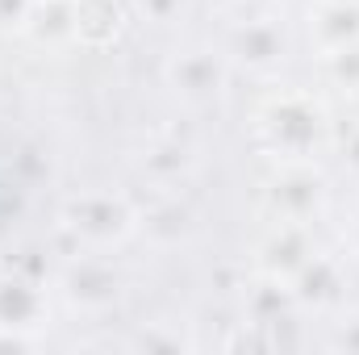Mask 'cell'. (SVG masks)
<instances>
[{
  "label": "cell",
  "instance_id": "4fadbf2b",
  "mask_svg": "<svg viewBox=\"0 0 359 355\" xmlns=\"http://www.w3.org/2000/svg\"><path fill=\"white\" fill-rule=\"evenodd\" d=\"M301 305L292 297V284H280L268 276H251V288L243 297V322L251 326H280V322H297Z\"/></svg>",
  "mask_w": 359,
  "mask_h": 355
},
{
  "label": "cell",
  "instance_id": "9c48e42d",
  "mask_svg": "<svg viewBox=\"0 0 359 355\" xmlns=\"http://www.w3.org/2000/svg\"><path fill=\"white\" fill-rule=\"evenodd\" d=\"M305 38L313 59L359 42V0H313L305 8Z\"/></svg>",
  "mask_w": 359,
  "mask_h": 355
},
{
  "label": "cell",
  "instance_id": "8fae6325",
  "mask_svg": "<svg viewBox=\"0 0 359 355\" xmlns=\"http://www.w3.org/2000/svg\"><path fill=\"white\" fill-rule=\"evenodd\" d=\"M343 260L330 251H318L309 264L292 276V297L301 305V314H334L343 309Z\"/></svg>",
  "mask_w": 359,
  "mask_h": 355
},
{
  "label": "cell",
  "instance_id": "9a60e30c",
  "mask_svg": "<svg viewBox=\"0 0 359 355\" xmlns=\"http://www.w3.org/2000/svg\"><path fill=\"white\" fill-rule=\"evenodd\" d=\"M318 67L326 76V84L347 96H359V42L355 46H343L334 55H318Z\"/></svg>",
  "mask_w": 359,
  "mask_h": 355
},
{
  "label": "cell",
  "instance_id": "8992f818",
  "mask_svg": "<svg viewBox=\"0 0 359 355\" xmlns=\"http://www.w3.org/2000/svg\"><path fill=\"white\" fill-rule=\"evenodd\" d=\"M121 288H126V280L104 251H84V255L67 260L55 280V293L63 297V305L76 314H88V318L113 309L121 301Z\"/></svg>",
  "mask_w": 359,
  "mask_h": 355
},
{
  "label": "cell",
  "instance_id": "5bb4252c",
  "mask_svg": "<svg viewBox=\"0 0 359 355\" xmlns=\"http://www.w3.org/2000/svg\"><path fill=\"white\" fill-rule=\"evenodd\" d=\"M126 29V4L121 0H76V46L104 51Z\"/></svg>",
  "mask_w": 359,
  "mask_h": 355
},
{
  "label": "cell",
  "instance_id": "52a82bcc",
  "mask_svg": "<svg viewBox=\"0 0 359 355\" xmlns=\"http://www.w3.org/2000/svg\"><path fill=\"white\" fill-rule=\"evenodd\" d=\"M318 239H313V226H301V222H271V230L255 243V255H251V276H268L280 284H292V276L318 255Z\"/></svg>",
  "mask_w": 359,
  "mask_h": 355
},
{
  "label": "cell",
  "instance_id": "3957f363",
  "mask_svg": "<svg viewBox=\"0 0 359 355\" xmlns=\"http://www.w3.org/2000/svg\"><path fill=\"white\" fill-rule=\"evenodd\" d=\"M230 72L234 67H230V59H226V51L217 42H188V46H176L163 59V84L188 109L217 105L226 96Z\"/></svg>",
  "mask_w": 359,
  "mask_h": 355
},
{
  "label": "cell",
  "instance_id": "e0dca14e",
  "mask_svg": "<svg viewBox=\"0 0 359 355\" xmlns=\"http://www.w3.org/2000/svg\"><path fill=\"white\" fill-rule=\"evenodd\" d=\"M330 347H334V351H347V355H359V305H351V309H334Z\"/></svg>",
  "mask_w": 359,
  "mask_h": 355
},
{
  "label": "cell",
  "instance_id": "44dd1931",
  "mask_svg": "<svg viewBox=\"0 0 359 355\" xmlns=\"http://www.w3.org/2000/svg\"><path fill=\"white\" fill-rule=\"evenodd\" d=\"M343 255L359 264V209L347 217V226H343Z\"/></svg>",
  "mask_w": 359,
  "mask_h": 355
},
{
  "label": "cell",
  "instance_id": "30bf717a",
  "mask_svg": "<svg viewBox=\"0 0 359 355\" xmlns=\"http://www.w3.org/2000/svg\"><path fill=\"white\" fill-rule=\"evenodd\" d=\"M46 322H50V288L29 276L0 272V326L42 335Z\"/></svg>",
  "mask_w": 359,
  "mask_h": 355
},
{
  "label": "cell",
  "instance_id": "ac0fdd59",
  "mask_svg": "<svg viewBox=\"0 0 359 355\" xmlns=\"http://www.w3.org/2000/svg\"><path fill=\"white\" fill-rule=\"evenodd\" d=\"M34 0H0V34H21Z\"/></svg>",
  "mask_w": 359,
  "mask_h": 355
},
{
  "label": "cell",
  "instance_id": "ffe728a7",
  "mask_svg": "<svg viewBox=\"0 0 359 355\" xmlns=\"http://www.w3.org/2000/svg\"><path fill=\"white\" fill-rule=\"evenodd\" d=\"M42 343V335L34 330H13V326H0V351H34Z\"/></svg>",
  "mask_w": 359,
  "mask_h": 355
},
{
  "label": "cell",
  "instance_id": "6da1fadb",
  "mask_svg": "<svg viewBox=\"0 0 359 355\" xmlns=\"http://www.w3.org/2000/svg\"><path fill=\"white\" fill-rule=\"evenodd\" d=\"M255 147L271 163H322L334 151V113L318 92L284 88L255 109Z\"/></svg>",
  "mask_w": 359,
  "mask_h": 355
},
{
  "label": "cell",
  "instance_id": "2e32d148",
  "mask_svg": "<svg viewBox=\"0 0 359 355\" xmlns=\"http://www.w3.org/2000/svg\"><path fill=\"white\" fill-rule=\"evenodd\" d=\"M130 13L155 29H176L180 21H188L192 13V0H126Z\"/></svg>",
  "mask_w": 359,
  "mask_h": 355
},
{
  "label": "cell",
  "instance_id": "ba28073f",
  "mask_svg": "<svg viewBox=\"0 0 359 355\" xmlns=\"http://www.w3.org/2000/svg\"><path fill=\"white\" fill-rule=\"evenodd\" d=\"M196 163H201V151L188 142V138H180V134H155L138 155H134V168H138V176L151 180L159 192H172L176 184L196 172Z\"/></svg>",
  "mask_w": 359,
  "mask_h": 355
},
{
  "label": "cell",
  "instance_id": "7c38bea8",
  "mask_svg": "<svg viewBox=\"0 0 359 355\" xmlns=\"http://www.w3.org/2000/svg\"><path fill=\"white\" fill-rule=\"evenodd\" d=\"M21 38H29L42 51L76 46V0H34Z\"/></svg>",
  "mask_w": 359,
  "mask_h": 355
},
{
  "label": "cell",
  "instance_id": "5b68a950",
  "mask_svg": "<svg viewBox=\"0 0 359 355\" xmlns=\"http://www.w3.org/2000/svg\"><path fill=\"white\" fill-rule=\"evenodd\" d=\"M330 205V180L322 163H276L264 184V209L271 222L313 226Z\"/></svg>",
  "mask_w": 359,
  "mask_h": 355
},
{
  "label": "cell",
  "instance_id": "277c9868",
  "mask_svg": "<svg viewBox=\"0 0 359 355\" xmlns=\"http://www.w3.org/2000/svg\"><path fill=\"white\" fill-rule=\"evenodd\" d=\"M217 46L226 51V59H230L234 72H247V76L268 80V76H276V72L288 63V55H292V34H288L284 17L259 13V17L234 21Z\"/></svg>",
  "mask_w": 359,
  "mask_h": 355
},
{
  "label": "cell",
  "instance_id": "603a6c76",
  "mask_svg": "<svg viewBox=\"0 0 359 355\" xmlns=\"http://www.w3.org/2000/svg\"><path fill=\"white\" fill-rule=\"evenodd\" d=\"M247 4H271V0H247Z\"/></svg>",
  "mask_w": 359,
  "mask_h": 355
},
{
  "label": "cell",
  "instance_id": "d6986e66",
  "mask_svg": "<svg viewBox=\"0 0 359 355\" xmlns=\"http://www.w3.org/2000/svg\"><path fill=\"white\" fill-rule=\"evenodd\" d=\"M334 151H339L343 168L359 180V121L351 126V130H339V134H334Z\"/></svg>",
  "mask_w": 359,
  "mask_h": 355
},
{
  "label": "cell",
  "instance_id": "7402d4cb",
  "mask_svg": "<svg viewBox=\"0 0 359 355\" xmlns=\"http://www.w3.org/2000/svg\"><path fill=\"white\" fill-rule=\"evenodd\" d=\"M142 347H192V339H180V335H142Z\"/></svg>",
  "mask_w": 359,
  "mask_h": 355
},
{
  "label": "cell",
  "instance_id": "7a4b0ae2",
  "mask_svg": "<svg viewBox=\"0 0 359 355\" xmlns=\"http://www.w3.org/2000/svg\"><path fill=\"white\" fill-rule=\"evenodd\" d=\"M138 226H142V209L126 192H117V188L76 192L59 209V230L80 251H104V255H113L130 239H138Z\"/></svg>",
  "mask_w": 359,
  "mask_h": 355
}]
</instances>
